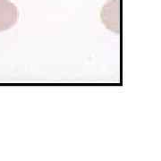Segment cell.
<instances>
[{
  "mask_svg": "<svg viewBox=\"0 0 161 161\" xmlns=\"http://www.w3.org/2000/svg\"><path fill=\"white\" fill-rule=\"evenodd\" d=\"M16 6L9 0H0V32L14 27L18 21Z\"/></svg>",
  "mask_w": 161,
  "mask_h": 161,
  "instance_id": "obj_2",
  "label": "cell"
},
{
  "mask_svg": "<svg viewBox=\"0 0 161 161\" xmlns=\"http://www.w3.org/2000/svg\"><path fill=\"white\" fill-rule=\"evenodd\" d=\"M101 20L106 27L113 32H120V4L119 0H109L102 8Z\"/></svg>",
  "mask_w": 161,
  "mask_h": 161,
  "instance_id": "obj_1",
  "label": "cell"
}]
</instances>
